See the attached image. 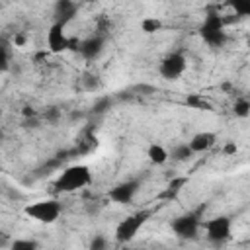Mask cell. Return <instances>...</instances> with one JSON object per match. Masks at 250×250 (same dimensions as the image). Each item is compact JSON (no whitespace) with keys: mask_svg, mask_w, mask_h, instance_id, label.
Listing matches in <instances>:
<instances>
[{"mask_svg":"<svg viewBox=\"0 0 250 250\" xmlns=\"http://www.w3.org/2000/svg\"><path fill=\"white\" fill-rule=\"evenodd\" d=\"M92 184V172L84 164H72L66 166L55 180L53 188L57 193H74L84 189L86 186Z\"/></svg>","mask_w":250,"mask_h":250,"instance_id":"cell-1","label":"cell"},{"mask_svg":"<svg viewBox=\"0 0 250 250\" xmlns=\"http://www.w3.org/2000/svg\"><path fill=\"white\" fill-rule=\"evenodd\" d=\"M199 37L211 47V49H221L227 43V31H225V20L219 16V12L209 10L199 25Z\"/></svg>","mask_w":250,"mask_h":250,"instance_id":"cell-2","label":"cell"},{"mask_svg":"<svg viewBox=\"0 0 250 250\" xmlns=\"http://www.w3.org/2000/svg\"><path fill=\"white\" fill-rule=\"evenodd\" d=\"M150 217H152V209H141V211H135V213L127 215V217H125L123 221H119V225L115 227V232H113L115 240H117L119 244L131 242V240L139 234V230L148 223Z\"/></svg>","mask_w":250,"mask_h":250,"instance_id":"cell-3","label":"cell"},{"mask_svg":"<svg viewBox=\"0 0 250 250\" xmlns=\"http://www.w3.org/2000/svg\"><path fill=\"white\" fill-rule=\"evenodd\" d=\"M205 207H199L195 211H188V213H182L178 215L176 219H172L170 227H172V232L182 238V240H195L197 234H199V227H201V211Z\"/></svg>","mask_w":250,"mask_h":250,"instance_id":"cell-4","label":"cell"},{"mask_svg":"<svg viewBox=\"0 0 250 250\" xmlns=\"http://www.w3.org/2000/svg\"><path fill=\"white\" fill-rule=\"evenodd\" d=\"M61 211H62V207L57 199H41V201H35V203H29L23 207L25 217H29L37 223H43V225H53L61 217Z\"/></svg>","mask_w":250,"mask_h":250,"instance_id":"cell-5","label":"cell"},{"mask_svg":"<svg viewBox=\"0 0 250 250\" xmlns=\"http://www.w3.org/2000/svg\"><path fill=\"white\" fill-rule=\"evenodd\" d=\"M203 229H205V238L211 244L219 246V244H225L230 238V234H232V221L227 215H219V217H213V219L205 221Z\"/></svg>","mask_w":250,"mask_h":250,"instance_id":"cell-6","label":"cell"},{"mask_svg":"<svg viewBox=\"0 0 250 250\" xmlns=\"http://www.w3.org/2000/svg\"><path fill=\"white\" fill-rule=\"evenodd\" d=\"M186 66H188V59L184 57V53L174 51V53H168V55L160 61L158 72H160V76H162L164 80H178V78L184 74Z\"/></svg>","mask_w":250,"mask_h":250,"instance_id":"cell-7","label":"cell"},{"mask_svg":"<svg viewBox=\"0 0 250 250\" xmlns=\"http://www.w3.org/2000/svg\"><path fill=\"white\" fill-rule=\"evenodd\" d=\"M139 189H141V182L139 180H125V182L115 184L107 191V197H109V201H113L117 205H127V203H131L135 199Z\"/></svg>","mask_w":250,"mask_h":250,"instance_id":"cell-8","label":"cell"},{"mask_svg":"<svg viewBox=\"0 0 250 250\" xmlns=\"http://www.w3.org/2000/svg\"><path fill=\"white\" fill-rule=\"evenodd\" d=\"M47 49L55 55L70 51V37L64 31V25L61 23H51V27L47 29Z\"/></svg>","mask_w":250,"mask_h":250,"instance_id":"cell-9","label":"cell"},{"mask_svg":"<svg viewBox=\"0 0 250 250\" xmlns=\"http://www.w3.org/2000/svg\"><path fill=\"white\" fill-rule=\"evenodd\" d=\"M78 14V4L72 0H59L53 6V23H61L66 27L68 21L74 20V16Z\"/></svg>","mask_w":250,"mask_h":250,"instance_id":"cell-10","label":"cell"},{"mask_svg":"<svg viewBox=\"0 0 250 250\" xmlns=\"http://www.w3.org/2000/svg\"><path fill=\"white\" fill-rule=\"evenodd\" d=\"M104 47H105L104 37H100V35H92V37L82 39L78 53H80L82 59H86V61H98L100 55L104 53Z\"/></svg>","mask_w":250,"mask_h":250,"instance_id":"cell-11","label":"cell"},{"mask_svg":"<svg viewBox=\"0 0 250 250\" xmlns=\"http://www.w3.org/2000/svg\"><path fill=\"white\" fill-rule=\"evenodd\" d=\"M215 143H217V135H215L213 131H199V133H195V135L188 141V145H189V148L193 150V154H197V152H207L209 148L215 146Z\"/></svg>","mask_w":250,"mask_h":250,"instance_id":"cell-12","label":"cell"},{"mask_svg":"<svg viewBox=\"0 0 250 250\" xmlns=\"http://www.w3.org/2000/svg\"><path fill=\"white\" fill-rule=\"evenodd\" d=\"M146 156H148V160H150L152 164L162 166V164H166V162H168L170 152H168V150H166L162 145L152 143V145H148V148H146Z\"/></svg>","mask_w":250,"mask_h":250,"instance_id":"cell-13","label":"cell"},{"mask_svg":"<svg viewBox=\"0 0 250 250\" xmlns=\"http://www.w3.org/2000/svg\"><path fill=\"white\" fill-rule=\"evenodd\" d=\"M188 184V178L186 176H178V178H174L172 182H168V186L162 189V193H160V199H176L178 197V193L184 189V186Z\"/></svg>","mask_w":250,"mask_h":250,"instance_id":"cell-14","label":"cell"},{"mask_svg":"<svg viewBox=\"0 0 250 250\" xmlns=\"http://www.w3.org/2000/svg\"><path fill=\"white\" fill-rule=\"evenodd\" d=\"M191 156H193V150L189 148L188 143H180V145H176V146L172 148V152H170V158L176 160V162H188Z\"/></svg>","mask_w":250,"mask_h":250,"instance_id":"cell-15","label":"cell"},{"mask_svg":"<svg viewBox=\"0 0 250 250\" xmlns=\"http://www.w3.org/2000/svg\"><path fill=\"white\" fill-rule=\"evenodd\" d=\"M186 104H188L189 107L201 109V111H211V109H213V105H211L203 96H199V94H189V96L186 98Z\"/></svg>","mask_w":250,"mask_h":250,"instance_id":"cell-16","label":"cell"},{"mask_svg":"<svg viewBox=\"0 0 250 250\" xmlns=\"http://www.w3.org/2000/svg\"><path fill=\"white\" fill-rule=\"evenodd\" d=\"M229 8L238 16V18H250V0H230Z\"/></svg>","mask_w":250,"mask_h":250,"instance_id":"cell-17","label":"cell"},{"mask_svg":"<svg viewBox=\"0 0 250 250\" xmlns=\"http://www.w3.org/2000/svg\"><path fill=\"white\" fill-rule=\"evenodd\" d=\"M141 29L145 31V33H156V31H160L162 29V21L158 20V18H143V21H141Z\"/></svg>","mask_w":250,"mask_h":250,"instance_id":"cell-18","label":"cell"},{"mask_svg":"<svg viewBox=\"0 0 250 250\" xmlns=\"http://www.w3.org/2000/svg\"><path fill=\"white\" fill-rule=\"evenodd\" d=\"M10 250H39V244L29 238H16L10 244Z\"/></svg>","mask_w":250,"mask_h":250,"instance_id":"cell-19","label":"cell"},{"mask_svg":"<svg viewBox=\"0 0 250 250\" xmlns=\"http://www.w3.org/2000/svg\"><path fill=\"white\" fill-rule=\"evenodd\" d=\"M232 113L236 117H248L250 115V102L244 100V98H238L234 102V105H232Z\"/></svg>","mask_w":250,"mask_h":250,"instance_id":"cell-20","label":"cell"},{"mask_svg":"<svg viewBox=\"0 0 250 250\" xmlns=\"http://www.w3.org/2000/svg\"><path fill=\"white\" fill-rule=\"evenodd\" d=\"M107 246H109V242L104 234H94L88 244V250H107Z\"/></svg>","mask_w":250,"mask_h":250,"instance_id":"cell-21","label":"cell"},{"mask_svg":"<svg viewBox=\"0 0 250 250\" xmlns=\"http://www.w3.org/2000/svg\"><path fill=\"white\" fill-rule=\"evenodd\" d=\"M8 49H10L8 43L2 41V47H0V68L2 70H8V66H10V51Z\"/></svg>","mask_w":250,"mask_h":250,"instance_id":"cell-22","label":"cell"},{"mask_svg":"<svg viewBox=\"0 0 250 250\" xmlns=\"http://www.w3.org/2000/svg\"><path fill=\"white\" fill-rule=\"evenodd\" d=\"M84 80H88L86 90H96V88L100 86V82H98V80H96V76H92V74H84Z\"/></svg>","mask_w":250,"mask_h":250,"instance_id":"cell-23","label":"cell"},{"mask_svg":"<svg viewBox=\"0 0 250 250\" xmlns=\"http://www.w3.org/2000/svg\"><path fill=\"white\" fill-rule=\"evenodd\" d=\"M59 115H61V111H59L57 107H49V109H47V113H45V117H47L49 121H57V119H59Z\"/></svg>","mask_w":250,"mask_h":250,"instance_id":"cell-24","label":"cell"},{"mask_svg":"<svg viewBox=\"0 0 250 250\" xmlns=\"http://www.w3.org/2000/svg\"><path fill=\"white\" fill-rule=\"evenodd\" d=\"M236 150H238V146L234 145V141H229V143L223 146V152H225V154H234Z\"/></svg>","mask_w":250,"mask_h":250,"instance_id":"cell-25","label":"cell"},{"mask_svg":"<svg viewBox=\"0 0 250 250\" xmlns=\"http://www.w3.org/2000/svg\"><path fill=\"white\" fill-rule=\"evenodd\" d=\"M23 115H35V111L31 107H23Z\"/></svg>","mask_w":250,"mask_h":250,"instance_id":"cell-26","label":"cell"},{"mask_svg":"<svg viewBox=\"0 0 250 250\" xmlns=\"http://www.w3.org/2000/svg\"><path fill=\"white\" fill-rule=\"evenodd\" d=\"M133 250H146V248H133Z\"/></svg>","mask_w":250,"mask_h":250,"instance_id":"cell-27","label":"cell"}]
</instances>
